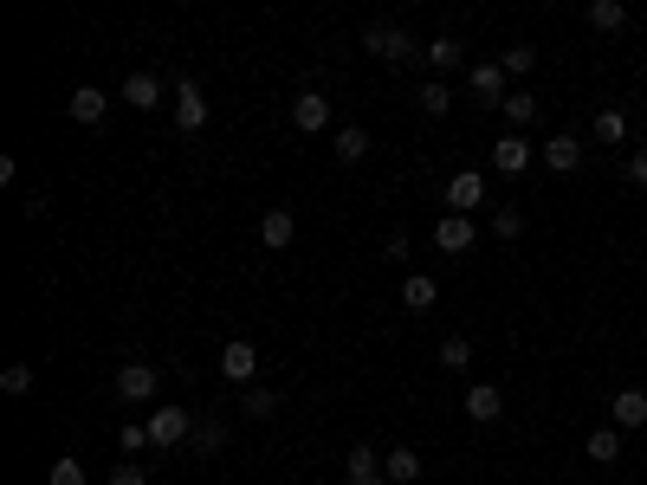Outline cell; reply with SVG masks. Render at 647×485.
<instances>
[{"mask_svg":"<svg viewBox=\"0 0 647 485\" xmlns=\"http://www.w3.org/2000/svg\"><path fill=\"white\" fill-rule=\"evenodd\" d=\"M343 473H350V485H389V473H382V453L363 447V440L350 447V466H343Z\"/></svg>","mask_w":647,"mask_h":485,"instance_id":"obj_13","label":"cell"},{"mask_svg":"<svg viewBox=\"0 0 647 485\" xmlns=\"http://www.w3.org/2000/svg\"><path fill=\"white\" fill-rule=\"evenodd\" d=\"M466 85H473V97L479 104H505V65H473V78H466Z\"/></svg>","mask_w":647,"mask_h":485,"instance_id":"obj_16","label":"cell"},{"mask_svg":"<svg viewBox=\"0 0 647 485\" xmlns=\"http://www.w3.org/2000/svg\"><path fill=\"white\" fill-rule=\"evenodd\" d=\"M628 182L647 188V149H635V156H628Z\"/></svg>","mask_w":647,"mask_h":485,"instance_id":"obj_36","label":"cell"},{"mask_svg":"<svg viewBox=\"0 0 647 485\" xmlns=\"http://www.w3.org/2000/svg\"><path fill=\"white\" fill-rule=\"evenodd\" d=\"M227 447V421H201L195 427V453H220Z\"/></svg>","mask_w":647,"mask_h":485,"instance_id":"obj_32","label":"cell"},{"mask_svg":"<svg viewBox=\"0 0 647 485\" xmlns=\"http://www.w3.org/2000/svg\"><path fill=\"white\" fill-rule=\"evenodd\" d=\"M492 233H499V240H518V233H525V214H512V207H499V214H492Z\"/></svg>","mask_w":647,"mask_h":485,"instance_id":"obj_35","label":"cell"},{"mask_svg":"<svg viewBox=\"0 0 647 485\" xmlns=\"http://www.w3.org/2000/svg\"><path fill=\"white\" fill-rule=\"evenodd\" d=\"M434 298H440V285L428 279V272H408L402 279V304L408 311H434Z\"/></svg>","mask_w":647,"mask_h":485,"instance_id":"obj_22","label":"cell"},{"mask_svg":"<svg viewBox=\"0 0 647 485\" xmlns=\"http://www.w3.org/2000/svg\"><path fill=\"white\" fill-rule=\"evenodd\" d=\"M538 162L550 175H576V169H583V143H576V136H550V143L538 149Z\"/></svg>","mask_w":647,"mask_h":485,"instance_id":"obj_8","label":"cell"},{"mask_svg":"<svg viewBox=\"0 0 647 485\" xmlns=\"http://www.w3.org/2000/svg\"><path fill=\"white\" fill-rule=\"evenodd\" d=\"M110 485H149V466H143V460H123V466H110Z\"/></svg>","mask_w":647,"mask_h":485,"instance_id":"obj_34","label":"cell"},{"mask_svg":"<svg viewBox=\"0 0 647 485\" xmlns=\"http://www.w3.org/2000/svg\"><path fill=\"white\" fill-rule=\"evenodd\" d=\"M609 427H622V434L647 427V395H641V388H622V395L609 401Z\"/></svg>","mask_w":647,"mask_h":485,"instance_id":"obj_10","label":"cell"},{"mask_svg":"<svg viewBox=\"0 0 647 485\" xmlns=\"http://www.w3.org/2000/svg\"><path fill=\"white\" fill-rule=\"evenodd\" d=\"M583 453L596 466H615V460H622V427H596V434L583 440Z\"/></svg>","mask_w":647,"mask_h":485,"instance_id":"obj_20","label":"cell"},{"mask_svg":"<svg viewBox=\"0 0 647 485\" xmlns=\"http://www.w3.org/2000/svg\"><path fill=\"white\" fill-rule=\"evenodd\" d=\"M240 414H246V421H272V414H279V395H272V388H246Z\"/></svg>","mask_w":647,"mask_h":485,"instance_id":"obj_24","label":"cell"},{"mask_svg":"<svg viewBox=\"0 0 647 485\" xmlns=\"http://www.w3.org/2000/svg\"><path fill=\"white\" fill-rule=\"evenodd\" d=\"M46 485H85V460H52Z\"/></svg>","mask_w":647,"mask_h":485,"instance_id":"obj_33","label":"cell"},{"mask_svg":"<svg viewBox=\"0 0 647 485\" xmlns=\"http://www.w3.org/2000/svg\"><path fill=\"white\" fill-rule=\"evenodd\" d=\"M589 26H596V33H622V26H628V7H615V0H596V7H589Z\"/></svg>","mask_w":647,"mask_h":485,"instance_id":"obj_27","label":"cell"},{"mask_svg":"<svg viewBox=\"0 0 647 485\" xmlns=\"http://www.w3.org/2000/svg\"><path fill=\"white\" fill-rule=\"evenodd\" d=\"M156 388H162V369L156 363H123L117 369V401H130V408L156 401Z\"/></svg>","mask_w":647,"mask_h":485,"instance_id":"obj_3","label":"cell"},{"mask_svg":"<svg viewBox=\"0 0 647 485\" xmlns=\"http://www.w3.org/2000/svg\"><path fill=\"white\" fill-rule=\"evenodd\" d=\"M499 414H505V388L499 382H473L466 388V421L486 427V421H499Z\"/></svg>","mask_w":647,"mask_h":485,"instance_id":"obj_7","label":"cell"},{"mask_svg":"<svg viewBox=\"0 0 647 485\" xmlns=\"http://www.w3.org/2000/svg\"><path fill=\"white\" fill-rule=\"evenodd\" d=\"M33 382H39V376H33V363H7V369H0V388H7V395H26Z\"/></svg>","mask_w":647,"mask_h":485,"instance_id":"obj_31","label":"cell"},{"mask_svg":"<svg viewBox=\"0 0 647 485\" xmlns=\"http://www.w3.org/2000/svg\"><path fill=\"white\" fill-rule=\"evenodd\" d=\"M195 440V414L175 408V401H162V408H149V447H188Z\"/></svg>","mask_w":647,"mask_h":485,"instance_id":"obj_1","label":"cell"},{"mask_svg":"<svg viewBox=\"0 0 647 485\" xmlns=\"http://www.w3.org/2000/svg\"><path fill=\"white\" fill-rule=\"evenodd\" d=\"M382 473H389V485H415V479H421V453H415V447L382 453Z\"/></svg>","mask_w":647,"mask_h":485,"instance_id":"obj_19","label":"cell"},{"mask_svg":"<svg viewBox=\"0 0 647 485\" xmlns=\"http://www.w3.org/2000/svg\"><path fill=\"white\" fill-rule=\"evenodd\" d=\"M104 110H110V97L98 85H78L72 97H65V117L72 123H104Z\"/></svg>","mask_w":647,"mask_h":485,"instance_id":"obj_12","label":"cell"},{"mask_svg":"<svg viewBox=\"0 0 647 485\" xmlns=\"http://www.w3.org/2000/svg\"><path fill=\"white\" fill-rule=\"evenodd\" d=\"M123 104L156 110V104H162V78H156V72H130V78H123Z\"/></svg>","mask_w":647,"mask_h":485,"instance_id":"obj_17","label":"cell"},{"mask_svg":"<svg viewBox=\"0 0 647 485\" xmlns=\"http://www.w3.org/2000/svg\"><path fill=\"white\" fill-rule=\"evenodd\" d=\"M259 240H266L272 253H279V246H292L298 240V214H292V207H272V214L259 220Z\"/></svg>","mask_w":647,"mask_h":485,"instance_id":"obj_15","label":"cell"},{"mask_svg":"<svg viewBox=\"0 0 647 485\" xmlns=\"http://www.w3.org/2000/svg\"><path fill=\"white\" fill-rule=\"evenodd\" d=\"M330 149H337V162H363L369 156V130L363 123H343V130L330 136Z\"/></svg>","mask_w":647,"mask_h":485,"instance_id":"obj_21","label":"cell"},{"mask_svg":"<svg viewBox=\"0 0 647 485\" xmlns=\"http://www.w3.org/2000/svg\"><path fill=\"white\" fill-rule=\"evenodd\" d=\"M505 123H512V130H518V123H531V117H538V97H531V91H512V97H505Z\"/></svg>","mask_w":647,"mask_h":485,"instance_id":"obj_28","label":"cell"},{"mask_svg":"<svg viewBox=\"0 0 647 485\" xmlns=\"http://www.w3.org/2000/svg\"><path fill=\"white\" fill-rule=\"evenodd\" d=\"M292 123H298L305 136L330 130V97H324V91H298V104H292Z\"/></svg>","mask_w":647,"mask_h":485,"instance_id":"obj_9","label":"cell"},{"mask_svg":"<svg viewBox=\"0 0 647 485\" xmlns=\"http://www.w3.org/2000/svg\"><path fill=\"white\" fill-rule=\"evenodd\" d=\"M363 52H369V59H389V65L421 59V46H415V33H408V26H369V33H363Z\"/></svg>","mask_w":647,"mask_h":485,"instance_id":"obj_2","label":"cell"},{"mask_svg":"<svg viewBox=\"0 0 647 485\" xmlns=\"http://www.w3.org/2000/svg\"><path fill=\"white\" fill-rule=\"evenodd\" d=\"M479 201H486V175L460 169V175L447 182V207H453V214H466V207H479Z\"/></svg>","mask_w":647,"mask_h":485,"instance_id":"obj_14","label":"cell"},{"mask_svg":"<svg viewBox=\"0 0 647 485\" xmlns=\"http://www.w3.org/2000/svg\"><path fill=\"white\" fill-rule=\"evenodd\" d=\"M175 123H182L188 136H195L201 123H208V97H201V85H195V78H188V85H175Z\"/></svg>","mask_w":647,"mask_h":485,"instance_id":"obj_11","label":"cell"},{"mask_svg":"<svg viewBox=\"0 0 647 485\" xmlns=\"http://www.w3.org/2000/svg\"><path fill=\"white\" fill-rule=\"evenodd\" d=\"M421 65H428L434 78H447L453 65H460V39H447V33H440V39H428V46H421Z\"/></svg>","mask_w":647,"mask_h":485,"instance_id":"obj_18","label":"cell"},{"mask_svg":"<svg viewBox=\"0 0 647 485\" xmlns=\"http://www.w3.org/2000/svg\"><path fill=\"white\" fill-rule=\"evenodd\" d=\"M499 65H505V78H525L531 65H538V46H505V59H499Z\"/></svg>","mask_w":647,"mask_h":485,"instance_id":"obj_30","label":"cell"},{"mask_svg":"<svg viewBox=\"0 0 647 485\" xmlns=\"http://www.w3.org/2000/svg\"><path fill=\"white\" fill-rule=\"evenodd\" d=\"M220 376H227L233 388H253V376H259V350L246 337H233L227 350H220Z\"/></svg>","mask_w":647,"mask_h":485,"instance_id":"obj_4","label":"cell"},{"mask_svg":"<svg viewBox=\"0 0 647 485\" xmlns=\"http://www.w3.org/2000/svg\"><path fill=\"white\" fill-rule=\"evenodd\" d=\"M596 143H609V149H622L628 143V117H622V110H596Z\"/></svg>","mask_w":647,"mask_h":485,"instance_id":"obj_23","label":"cell"},{"mask_svg":"<svg viewBox=\"0 0 647 485\" xmlns=\"http://www.w3.org/2000/svg\"><path fill=\"white\" fill-rule=\"evenodd\" d=\"M440 369L466 376V369H473V343H466V337H447V343H440Z\"/></svg>","mask_w":647,"mask_h":485,"instance_id":"obj_26","label":"cell"},{"mask_svg":"<svg viewBox=\"0 0 647 485\" xmlns=\"http://www.w3.org/2000/svg\"><path fill=\"white\" fill-rule=\"evenodd\" d=\"M421 110H428V117H447L453 110V91H447V78H428V85H421V97H415Z\"/></svg>","mask_w":647,"mask_h":485,"instance_id":"obj_25","label":"cell"},{"mask_svg":"<svg viewBox=\"0 0 647 485\" xmlns=\"http://www.w3.org/2000/svg\"><path fill=\"white\" fill-rule=\"evenodd\" d=\"M531 162H538V149H531L518 130H505L499 143H492V169H499V175H525Z\"/></svg>","mask_w":647,"mask_h":485,"instance_id":"obj_5","label":"cell"},{"mask_svg":"<svg viewBox=\"0 0 647 485\" xmlns=\"http://www.w3.org/2000/svg\"><path fill=\"white\" fill-rule=\"evenodd\" d=\"M117 447H123V460H136V453L149 447V421H123L117 427Z\"/></svg>","mask_w":647,"mask_h":485,"instance_id":"obj_29","label":"cell"},{"mask_svg":"<svg viewBox=\"0 0 647 485\" xmlns=\"http://www.w3.org/2000/svg\"><path fill=\"white\" fill-rule=\"evenodd\" d=\"M473 240H479V227H473V220H466V214H447V220H440V227H434V246H440V253H447V259L473 253Z\"/></svg>","mask_w":647,"mask_h":485,"instance_id":"obj_6","label":"cell"}]
</instances>
